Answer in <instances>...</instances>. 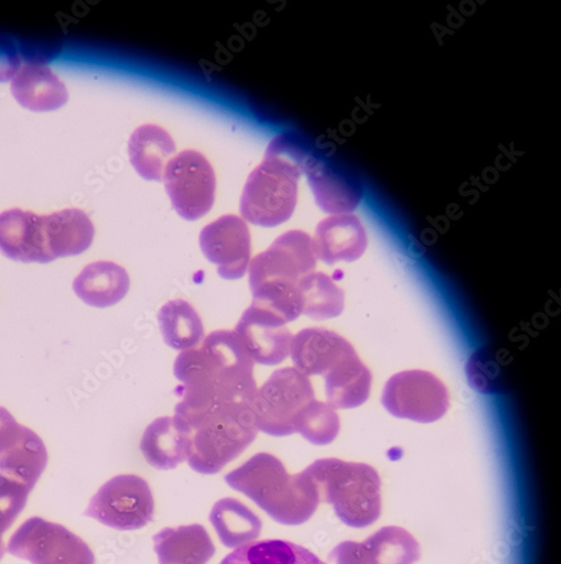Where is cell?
I'll return each instance as SVG.
<instances>
[{"label": "cell", "instance_id": "6da1fadb", "mask_svg": "<svg viewBox=\"0 0 561 564\" xmlns=\"http://www.w3.org/2000/svg\"><path fill=\"white\" fill-rule=\"evenodd\" d=\"M255 361L234 332L218 330L202 347L181 352L174 362L180 386L175 415L191 429L205 417L238 406H253Z\"/></svg>", "mask_w": 561, "mask_h": 564}, {"label": "cell", "instance_id": "7a4b0ae2", "mask_svg": "<svg viewBox=\"0 0 561 564\" xmlns=\"http://www.w3.org/2000/svg\"><path fill=\"white\" fill-rule=\"evenodd\" d=\"M316 254L313 239L302 230L279 237L250 263L252 304L269 310L288 323L302 315L299 282L314 272Z\"/></svg>", "mask_w": 561, "mask_h": 564}, {"label": "cell", "instance_id": "3957f363", "mask_svg": "<svg viewBox=\"0 0 561 564\" xmlns=\"http://www.w3.org/2000/svg\"><path fill=\"white\" fill-rule=\"evenodd\" d=\"M225 481L283 525L304 524L321 502L316 487L305 471L291 476L283 462L268 453L255 455L228 474Z\"/></svg>", "mask_w": 561, "mask_h": 564}, {"label": "cell", "instance_id": "277c9868", "mask_svg": "<svg viewBox=\"0 0 561 564\" xmlns=\"http://www.w3.org/2000/svg\"><path fill=\"white\" fill-rule=\"evenodd\" d=\"M304 471L315 485L321 502L331 503L347 527L365 529L380 519L381 480L376 468L364 463L323 458Z\"/></svg>", "mask_w": 561, "mask_h": 564}, {"label": "cell", "instance_id": "5b68a950", "mask_svg": "<svg viewBox=\"0 0 561 564\" xmlns=\"http://www.w3.org/2000/svg\"><path fill=\"white\" fill-rule=\"evenodd\" d=\"M301 174L291 140L285 135L273 139L262 163L245 185L240 202L242 217L267 228L288 221L296 208Z\"/></svg>", "mask_w": 561, "mask_h": 564}, {"label": "cell", "instance_id": "8992f818", "mask_svg": "<svg viewBox=\"0 0 561 564\" xmlns=\"http://www.w3.org/2000/svg\"><path fill=\"white\" fill-rule=\"evenodd\" d=\"M192 430L188 456L194 471L213 476L239 457L257 438L252 406H239L214 413Z\"/></svg>", "mask_w": 561, "mask_h": 564}, {"label": "cell", "instance_id": "52a82bcc", "mask_svg": "<svg viewBox=\"0 0 561 564\" xmlns=\"http://www.w3.org/2000/svg\"><path fill=\"white\" fill-rule=\"evenodd\" d=\"M314 400L308 376L295 367L276 370L255 397L252 408L258 431L272 437L296 434L301 413Z\"/></svg>", "mask_w": 561, "mask_h": 564}, {"label": "cell", "instance_id": "ba28073f", "mask_svg": "<svg viewBox=\"0 0 561 564\" xmlns=\"http://www.w3.org/2000/svg\"><path fill=\"white\" fill-rule=\"evenodd\" d=\"M154 510L149 484L143 478L125 475L101 487L84 514L117 531H134L153 521Z\"/></svg>", "mask_w": 561, "mask_h": 564}, {"label": "cell", "instance_id": "9c48e42d", "mask_svg": "<svg viewBox=\"0 0 561 564\" xmlns=\"http://www.w3.org/2000/svg\"><path fill=\"white\" fill-rule=\"evenodd\" d=\"M8 551L32 564H96L95 553L61 524L32 517L10 539Z\"/></svg>", "mask_w": 561, "mask_h": 564}, {"label": "cell", "instance_id": "30bf717a", "mask_svg": "<svg viewBox=\"0 0 561 564\" xmlns=\"http://www.w3.org/2000/svg\"><path fill=\"white\" fill-rule=\"evenodd\" d=\"M163 178L172 206L183 219L195 221L213 208L216 176L199 152H181L168 163Z\"/></svg>", "mask_w": 561, "mask_h": 564}, {"label": "cell", "instance_id": "8fae6325", "mask_svg": "<svg viewBox=\"0 0 561 564\" xmlns=\"http://www.w3.org/2000/svg\"><path fill=\"white\" fill-rule=\"evenodd\" d=\"M382 403L397 417L431 423L447 412L450 397L446 387L434 373L406 370L388 381Z\"/></svg>", "mask_w": 561, "mask_h": 564}, {"label": "cell", "instance_id": "7c38bea8", "mask_svg": "<svg viewBox=\"0 0 561 564\" xmlns=\"http://www.w3.org/2000/svg\"><path fill=\"white\" fill-rule=\"evenodd\" d=\"M48 464L42 440L0 406V475L34 489Z\"/></svg>", "mask_w": 561, "mask_h": 564}, {"label": "cell", "instance_id": "4fadbf2b", "mask_svg": "<svg viewBox=\"0 0 561 564\" xmlns=\"http://www.w3.org/2000/svg\"><path fill=\"white\" fill-rule=\"evenodd\" d=\"M199 245L206 259L217 265L222 278H244L251 259V235L242 218L222 216L202 230Z\"/></svg>", "mask_w": 561, "mask_h": 564}, {"label": "cell", "instance_id": "5bb4252c", "mask_svg": "<svg viewBox=\"0 0 561 564\" xmlns=\"http://www.w3.org/2000/svg\"><path fill=\"white\" fill-rule=\"evenodd\" d=\"M287 324L283 317L252 304L241 316L234 333L253 361L277 366L291 355L294 337Z\"/></svg>", "mask_w": 561, "mask_h": 564}, {"label": "cell", "instance_id": "9a60e30c", "mask_svg": "<svg viewBox=\"0 0 561 564\" xmlns=\"http://www.w3.org/2000/svg\"><path fill=\"white\" fill-rule=\"evenodd\" d=\"M0 252L24 263L55 261L45 217L19 208L0 214Z\"/></svg>", "mask_w": 561, "mask_h": 564}, {"label": "cell", "instance_id": "2e32d148", "mask_svg": "<svg viewBox=\"0 0 561 564\" xmlns=\"http://www.w3.org/2000/svg\"><path fill=\"white\" fill-rule=\"evenodd\" d=\"M356 354L354 347L344 337L322 327L304 328L293 338L291 347L295 368L308 378L316 375L324 378Z\"/></svg>", "mask_w": 561, "mask_h": 564}, {"label": "cell", "instance_id": "e0dca14e", "mask_svg": "<svg viewBox=\"0 0 561 564\" xmlns=\"http://www.w3.org/2000/svg\"><path fill=\"white\" fill-rule=\"evenodd\" d=\"M313 242L316 258L333 265L358 260L367 249V235L356 216L336 215L317 225Z\"/></svg>", "mask_w": 561, "mask_h": 564}, {"label": "cell", "instance_id": "ac0fdd59", "mask_svg": "<svg viewBox=\"0 0 561 564\" xmlns=\"http://www.w3.org/2000/svg\"><path fill=\"white\" fill-rule=\"evenodd\" d=\"M192 437L191 427L182 419L162 416L147 429L140 451L153 467L172 469L188 459Z\"/></svg>", "mask_w": 561, "mask_h": 564}, {"label": "cell", "instance_id": "d6986e66", "mask_svg": "<svg viewBox=\"0 0 561 564\" xmlns=\"http://www.w3.org/2000/svg\"><path fill=\"white\" fill-rule=\"evenodd\" d=\"M11 90L18 104L33 112L55 111L68 101L65 84L48 67L28 64L13 78Z\"/></svg>", "mask_w": 561, "mask_h": 564}, {"label": "cell", "instance_id": "ffe728a7", "mask_svg": "<svg viewBox=\"0 0 561 564\" xmlns=\"http://www.w3.org/2000/svg\"><path fill=\"white\" fill-rule=\"evenodd\" d=\"M293 152L302 173H306L316 204L323 212L344 215L357 208L359 194L344 177L320 161L308 158L295 147Z\"/></svg>", "mask_w": 561, "mask_h": 564}, {"label": "cell", "instance_id": "44dd1931", "mask_svg": "<svg viewBox=\"0 0 561 564\" xmlns=\"http://www.w3.org/2000/svg\"><path fill=\"white\" fill-rule=\"evenodd\" d=\"M130 289L128 272L109 261L88 264L74 280L75 294L93 307H110L121 302Z\"/></svg>", "mask_w": 561, "mask_h": 564}, {"label": "cell", "instance_id": "7402d4cb", "mask_svg": "<svg viewBox=\"0 0 561 564\" xmlns=\"http://www.w3.org/2000/svg\"><path fill=\"white\" fill-rule=\"evenodd\" d=\"M130 163L145 180L161 181L168 163L175 154V144L169 132L155 124L137 128L128 143Z\"/></svg>", "mask_w": 561, "mask_h": 564}, {"label": "cell", "instance_id": "603a6c76", "mask_svg": "<svg viewBox=\"0 0 561 564\" xmlns=\"http://www.w3.org/2000/svg\"><path fill=\"white\" fill-rule=\"evenodd\" d=\"M160 564H206L215 554V545L203 525L164 529L154 538Z\"/></svg>", "mask_w": 561, "mask_h": 564}, {"label": "cell", "instance_id": "cb8c5ba5", "mask_svg": "<svg viewBox=\"0 0 561 564\" xmlns=\"http://www.w3.org/2000/svg\"><path fill=\"white\" fill-rule=\"evenodd\" d=\"M44 217L54 260L79 256L95 240V225L79 209L68 208Z\"/></svg>", "mask_w": 561, "mask_h": 564}, {"label": "cell", "instance_id": "d4e9b609", "mask_svg": "<svg viewBox=\"0 0 561 564\" xmlns=\"http://www.w3.org/2000/svg\"><path fill=\"white\" fill-rule=\"evenodd\" d=\"M220 542L228 549H239L256 541L262 522L248 506L234 498L217 501L209 514Z\"/></svg>", "mask_w": 561, "mask_h": 564}, {"label": "cell", "instance_id": "484cf974", "mask_svg": "<svg viewBox=\"0 0 561 564\" xmlns=\"http://www.w3.org/2000/svg\"><path fill=\"white\" fill-rule=\"evenodd\" d=\"M325 397L335 409H354L370 393L371 373L358 355H354L324 376Z\"/></svg>", "mask_w": 561, "mask_h": 564}, {"label": "cell", "instance_id": "4316f807", "mask_svg": "<svg viewBox=\"0 0 561 564\" xmlns=\"http://www.w3.org/2000/svg\"><path fill=\"white\" fill-rule=\"evenodd\" d=\"M158 317L163 339L172 349L191 350L205 339L202 317L186 301L168 302L159 311Z\"/></svg>", "mask_w": 561, "mask_h": 564}, {"label": "cell", "instance_id": "83f0119b", "mask_svg": "<svg viewBox=\"0 0 561 564\" xmlns=\"http://www.w3.org/2000/svg\"><path fill=\"white\" fill-rule=\"evenodd\" d=\"M219 564H326L310 550L284 540H265L246 544L228 554Z\"/></svg>", "mask_w": 561, "mask_h": 564}, {"label": "cell", "instance_id": "f1b7e54d", "mask_svg": "<svg viewBox=\"0 0 561 564\" xmlns=\"http://www.w3.org/2000/svg\"><path fill=\"white\" fill-rule=\"evenodd\" d=\"M302 314L315 321L339 316L345 307V293L323 272H312L299 282Z\"/></svg>", "mask_w": 561, "mask_h": 564}, {"label": "cell", "instance_id": "f546056e", "mask_svg": "<svg viewBox=\"0 0 561 564\" xmlns=\"http://www.w3.org/2000/svg\"><path fill=\"white\" fill-rule=\"evenodd\" d=\"M363 544L371 564H414L420 557L417 540L397 527L381 529Z\"/></svg>", "mask_w": 561, "mask_h": 564}, {"label": "cell", "instance_id": "4dcf8cb0", "mask_svg": "<svg viewBox=\"0 0 561 564\" xmlns=\"http://www.w3.org/2000/svg\"><path fill=\"white\" fill-rule=\"evenodd\" d=\"M341 432V417L330 403L312 401L296 422V433L316 446L332 444Z\"/></svg>", "mask_w": 561, "mask_h": 564}, {"label": "cell", "instance_id": "1f68e13d", "mask_svg": "<svg viewBox=\"0 0 561 564\" xmlns=\"http://www.w3.org/2000/svg\"><path fill=\"white\" fill-rule=\"evenodd\" d=\"M31 490L0 475V519L13 525L25 508Z\"/></svg>", "mask_w": 561, "mask_h": 564}, {"label": "cell", "instance_id": "d6a6232c", "mask_svg": "<svg viewBox=\"0 0 561 564\" xmlns=\"http://www.w3.org/2000/svg\"><path fill=\"white\" fill-rule=\"evenodd\" d=\"M328 564H371L363 543L346 541L330 554Z\"/></svg>", "mask_w": 561, "mask_h": 564}, {"label": "cell", "instance_id": "836d02e7", "mask_svg": "<svg viewBox=\"0 0 561 564\" xmlns=\"http://www.w3.org/2000/svg\"><path fill=\"white\" fill-rule=\"evenodd\" d=\"M21 69V56L14 42L0 37V83L13 79Z\"/></svg>", "mask_w": 561, "mask_h": 564}, {"label": "cell", "instance_id": "e575fe53", "mask_svg": "<svg viewBox=\"0 0 561 564\" xmlns=\"http://www.w3.org/2000/svg\"><path fill=\"white\" fill-rule=\"evenodd\" d=\"M11 529V527L4 522L2 519H0V560L3 558L7 546L4 544L3 535Z\"/></svg>", "mask_w": 561, "mask_h": 564}]
</instances>
